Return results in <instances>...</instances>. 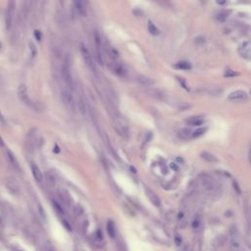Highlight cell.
I'll return each mask as SVG.
<instances>
[{
  "label": "cell",
  "instance_id": "cell-17",
  "mask_svg": "<svg viewBox=\"0 0 251 251\" xmlns=\"http://www.w3.org/2000/svg\"><path fill=\"white\" fill-rule=\"evenodd\" d=\"M200 157H201L204 161H206V162H208V163H218L219 162V159L217 158V157H216L214 154H212V153L207 152V151L201 152Z\"/></svg>",
  "mask_w": 251,
  "mask_h": 251
},
{
  "label": "cell",
  "instance_id": "cell-45",
  "mask_svg": "<svg viewBox=\"0 0 251 251\" xmlns=\"http://www.w3.org/2000/svg\"><path fill=\"white\" fill-rule=\"evenodd\" d=\"M0 146H4V141L1 136H0Z\"/></svg>",
  "mask_w": 251,
  "mask_h": 251
},
{
  "label": "cell",
  "instance_id": "cell-41",
  "mask_svg": "<svg viewBox=\"0 0 251 251\" xmlns=\"http://www.w3.org/2000/svg\"><path fill=\"white\" fill-rule=\"evenodd\" d=\"M34 37H37V40H40V39H41V33L38 30H34Z\"/></svg>",
  "mask_w": 251,
  "mask_h": 251
},
{
  "label": "cell",
  "instance_id": "cell-8",
  "mask_svg": "<svg viewBox=\"0 0 251 251\" xmlns=\"http://www.w3.org/2000/svg\"><path fill=\"white\" fill-rule=\"evenodd\" d=\"M6 186L8 188V190L14 195H18L21 192V186H20V184L18 183L17 180L13 178L6 180Z\"/></svg>",
  "mask_w": 251,
  "mask_h": 251
},
{
  "label": "cell",
  "instance_id": "cell-19",
  "mask_svg": "<svg viewBox=\"0 0 251 251\" xmlns=\"http://www.w3.org/2000/svg\"><path fill=\"white\" fill-rule=\"evenodd\" d=\"M136 81L139 82L141 84H145V85H151L154 84V80L148 78L146 76H143V75H138L136 77Z\"/></svg>",
  "mask_w": 251,
  "mask_h": 251
},
{
  "label": "cell",
  "instance_id": "cell-5",
  "mask_svg": "<svg viewBox=\"0 0 251 251\" xmlns=\"http://www.w3.org/2000/svg\"><path fill=\"white\" fill-rule=\"evenodd\" d=\"M80 50H81V54L82 59H84L85 64L87 65V67L91 71L96 72L95 67H94V63H93V60H92V57H91V55H90V52L88 51L87 47H86L84 43H81V44L80 45Z\"/></svg>",
  "mask_w": 251,
  "mask_h": 251
},
{
  "label": "cell",
  "instance_id": "cell-22",
  "mask_svg": "<svg viewBox=\"0 0 251 251\" xmlns=\"http://www.w3.org/2000/svg\"><path fill=\"white\" fill-rule=\"evenodd\" d=\"M6 154H7V157H8V160H9V162L10 164L13 166L15 169H19V163H18V161L17 159H16V157L15 155L12 153L10 150H7L6 151Z\"/></svg>",
  "mask_w": 251,
  "mask_h": 251
},
{
  "label": "cell",
  "instance_id": "cell-6",
  "mask_svg": "<svg viewBox=\"0 0 251 251\" xmlns=\"http://www.w3.org/2000/svg\"><path fill=\"white\" fill-rule=\"evenodd\" d=\"M200 182H201L202 186L206 191L212 192L214 190V188L216 187V184L214 183L213 178L207 174H202L200 176Z\"/></svg>",
  "mask_w": 251,
  "mask_h": 251
},
{
  "label": "cell",
  "instance_id": "cell-29",
  "mask_svg": "<svg viewBox=\"0 0 251 251\" xmlns=\"http://www.w3.org/2000/svg\"><path fill=\"white\" fill-rule=\"evenodd\" d=\"M225 241H226L225 237H224V235H220V237H218L214 240V245L216 247H221L224 244V243H225Z\"/></svg>",
  "mask_w": 251,
  "mask_h": 251
},
{
  "label": "cell",
  "instance_id": "cell-23",
  "mask_svg": "<svg viewBox=\"0 0 251 251\" xmlns=\"http://www.w3.org/2000/svg\"><path fill=\"white\" fill-rule=\"evenodd\" d=\"M147 29H148V31L152 35H154V37H157V35H159L160 34V30H158V27H157L154 24H153L151 21H148V24H147Z\"/></svg>",
  "mask_w": 251,
  "mask_h": 251
},
{
  "label": "cell",
  "instance_id": "cell-9",
  "mask_svg": "<svg viewBox=\"0 0 251 251\" xmlns=\"http://www.w3.org/2000/svg\"><path fill=\"white\" fill-rule=\"evenodd\" d=\"M62 94V99L64 104L70 109H74V98L72 95V91H70L68 88L66 89H62L61 91Z\"/></svg>",
  "mask_w": 251,
  "mask_h": 251
},
{
  "label": "cell",
  "instance_id": "cell-21",
  "mask_svg": "<svg viewBox=\"0 0 251 251\" xmlns=\"http://www.w3.org/2000/svg\"><path fill=\"white\" fill-rule=\"evenodd\" d=\"M230 14V11H227V10H223V11H220L219 13L215 16V19L217 20L218 22H225L227 18L229 17V15Z\"/></svg>",
  "mask_w": 251,
  "mask_h": 251
},
{
  "label": "cell",
  "instance_id": "cell-25",
  "mask_svg": "<svg viewBox=\"0 0 251 251\" xmlns=\"http://www.w3.org/2000/svg\"><path fill=\"white\" fill-rule=\"evenodd\" d=\"M191 135H192V131L190 129H187V128L182 129L179 132L180 137H182V138H183V139H186V138H187V137L191 136Z\"/></svg>",
  "mask_w": 251,
  "mask_h": 251
},
{
  "label": "cell",
  "instance_id": "cell-35",
  "mask_svg": "<svg viewBox=\"0 0 251 251\" xmlns=\"http://www.w3.org/2000/svg\"><path fill=\"white\" fill-rule=\"evenodd\" d=\"M5 219H6L5 210H4L3 208L0 206V225H3L4 222H5Z\"/></svg>",
  "mask_w": 251,
  "mask_h": 251
},
{
  "label": "cell",
  "instance_id": "cell-20",
  "mask_svg": "<svg viewBox=\"0 0 251 251\" xmlns=\"http://www.w3.org/2000/svg\"><path fill=\"white\" fill-rule=\"evenodd\" d=\"M107 233L111 238H115L117 237V230H116L115 224L112 221H109L107 223Z\"/></svg>",
  "mask_w": 251,
  "mask_h": 251
},
{
  "label": "cell",
  "instance_id": "cell-33",
  "mask_svg": "<svg viewBox=\"0 0 251 251\" xmlns=\"http://www.w3.org/2000/svg\"><path fill=\"white\" fill-rule=\"evenodd\" d=\"M176 80H178L179 84H180V85H182L183 87L186 90V91H189V87H188V86L186 85V81L184 80V78H180V77H176Z\"/></svg>",
  "mask_w": 251,
  "mask_h": 251
},
{
  "label": "cell",
  "instance_id": "cell-44",
  "mask_svg": "<svg viewBox=\"0 0 251 251\" xmlns=\"http://www.w3.org/2000/svg\"><path fill=\"white\" fill-rule=\"evenodd\" d=\"M171 168H172V169H174V170H176H176H178V169H179L178 167L176 166V164H173V163L171 164Z\"/></svg>",
  "mask_w": 251,
  "mask_h": 251
},
{
  "label": "cell",
  "instance_id": "cell-34",
  "mask_svg": "<svg viewBox=\"0 0 251 251\" xmlns=\"http://www.w3.org/2000/svg\"><path fill=\"white\" fill-rule=\"evenodd\" d=\"M46 180H47V183H48L51 186H54L55 183H56V180H55L54 176L52 175H50V174L46 175Z\"/></svg>",
  "mask_w": 251,
  "mask_h": 251
},
{
  "label": "cell",
  "instance_id": "cell-11",
  "mask_svg": "<svg viewBox=\"0 0 251 251\" xmlns=\"http://www.w3.org/2000/svg\"><path fill=\"white\" fill-rule=\"evenodd\" d=\"M109 68L114 74L117 75V76H119V77H125L126 75H127V71H126L125 67L122 64H120V63L116 62V61H113V63L110 65Z\"/></svg>",
  "mask_w": 251,
  "mask_h": 251
},
{
  "label": "cell",
  "instance_id": "cell-43",
  "mask_svg": "<svg viewBox=\"0 0 251 251\" xmlns=\"http://www.w3.org/2000/svg\"><path fill=\"white\" fill-rule=\"evenodd\" d=\"M216 2H217V4H219V5H225L227 3V0H216Z\"/></svg>",
  "mask_w": 251,
  "mask_h": 251
},
{
  "label": "cell",
  "instance_id": "cell-26",
  "mask_svg": "<svg viewBox=\"0 0 251 251\" xmlns=\"http://www.w3.org/2000/svg\"><path fill=\"white\" fill-rule=\"evenodd\" d=\"M52 205H53V208H54V210L56 211V213L58 215H64V209H63V207L60 203H58L57 201H55V200H52Z\"/></svg>",
  "mask_w": 251,
  "mask_h": 251
},
{
  "label": "cell",
  "instance_id": "cell-30",
  "mask_svg": "<svg viewBox=\"0 0 251 251\" xmlns=\"http://www.w3.org/2000/svg\"><path fill=\"white\" fill-rule=\"evenodd\" d=\"M239 74L238 72H235V71H233V70H230V69H227L226 70V72L224 73V76H225L226 78H234V77H237L239 76Z\"/></svg>",
  "mask_w": 251,
  "mask_h": 251
},
{
  "label": "cell",
  "instance_id": "cell-37",
  "mask_svg": "<svg viewBox=\"0 0 251 251\" xmlns=\"http://www.w3.org/2000/svg\"><path fill=\"white\" fill-rule=\"evenodd\" d=\"M175 243H176V246H180V245H182L183 239H182V237H180V235H179V234H176L175 235Z\"/></svg>",
  "mask_w": 251,
  "mask_h": 251
},
{
  "label": "cell",
  "instance_id": "cell-39",
  "mask_svg": "<svg viewBox=\"0 0 251 251\" xmlns=\"http://www.w3.org/2000/svg\"><path fill=\"white\" fill-rule=\"evenodd\" d=\"M233 184H234V190H237V192L238 194H241V189H240V187H239V186L237 184V182H234Z\"/></svg>",
  "mask_w": 251,
  "mask_h": 251
},
{
  "label": "cell",
  "instance_id": "cell-7",
  "mask_svg": "<svg viewBox=\"0 0 251 251\" xmlns=\"http://www.w3.org/2000/svg\"><path fill=\"white\" fill-rule=\"evenodd\" d=\"M18 96H19V99L21 100L24 104H26L27 106H30L31 107V105H33V102H31L30 98L29 96V93H27V88L25 84H21L19 85L18 87Z\"/></svg>",
  "mask_w": 251,
  "mask_h": 251
},
{
  "label": "cell",
  "instance_id": "cell-3",
  "mask_svg": "<svg viewBox=\"0 0 251 251\" xmlns=\"http://www.w3.org/2000/svg\"><path fill=\"white\" fill-rule=\"evenodd\" d=\"M94 44H95V51H96V60L99 63L100 66L104 65V60L102 57V42L100 34L98 30H94Z\"/></svg>",
  "mask_w": 251,
  "mask_h": 251
},
{
  "label": "cell",
  "instance_id": "cell-46",
  "mask_svg": "<svg viewBox=\"0 0 251 251\" xmlns=\"http://www.w3.org/2000/svg\"><path fill=\"white\" fill-rule=\"evenodd\" d=\"M249 161L251 163V147H250V150H249Z\"/></svg>",
  "mask_w": 251,
  "mask_h": 251
},
{
  "label": "cell",
  "instance_id": "cell-48",
  "mask_svg": "<svg viewBox=\"0 0 251 251\" xmlns=\"http://www.w3.org/2000/svg\"><path fill=\"white\" fill-rule=\"evenodd\" d=\"M60 3H61V5H63V3H64V0H60Z\"/></svg>",
  "mask_w": 251,
  "mask_h": 251
},
{
  "label": "cell",
  "instance_id": "cell-12",
  "mask_svg": "<svg viewBox=\"0 0 251 251\" xmlns=\"http://www.w3.org/2000/svg\"><path fill=\"white\" fill-rule=\"evenodd\" d=\"M247 93L243 90H235L227 95V99L230 101H242L247 99Z\"/></svg>",
  "mask_w": 251,
  "mask_h": 251
},
{
  "label": "cell",
  "instance_id": "cell-1",
  "mask_svg": "<svg viewBox=\"0 0 251 251\" xmlns=\"http://www.w3.org/2000/svg\"><path fill=\"white\" fill-rule=\"evenodd\" d=\"M114 128H115L116 132L119 133V135H121L122 137H125L127 138L129 135V127L128 124L126 123V121L122 118H117L115 119V122H114Z\"/></svg>",
  "mask_w": 251,
  "mask_h": 251
},
{
  "label": "cell",
  "instance_id": "cell-14",
  "mask_svg": "<svg viewBox=\"0 0 251 251\" xmlns=\"http://www.w3.org/2000/svg\"><path fill=\"white\" fill-rule=\"evenodd\" d=\"M73 3L76 9L78 11V13L80 14L82 17L86 16V4L84 3V0H73Z\"/></svg>",
  "mask_w": 251,
  "mask_h": 251
},
{
  "label": "cell",
  "instance_id": "cell-51",
  "mask_svg": "<svg viewBox=\"0 0 251 251\" xmlns=\"http://www.w3.org/2000/svg\"><path fill=\"white\" fill-rule=\"evenodd\" d=\"M243 251H246V250H243Z\"/></svg>",
  "mask_w": 251,
  "mask_h": 251
},
{
  "label": "cell",
  "instance_id": "cell-15",
  "mask_svg": "<svg viewBox=\"0 0 251 251\" xmlns=\"http://www.w3.org/2000/svg\"><path fill=\"white\" fill-rule=\"evenodd\" d=\"M30 168H31V173H33V179L37 180V183H41L43 180V175L40 171V169H39L37 165H35V164H31Z\"/></svg>",
  "mask_w": 251,
  "mask_h": 251
},
{
  "label": "cell",
  "instance_id": "cell-32",
  "mask_svg": "<svg viewBox=\"0 0 251 251\" xmlns=\"http://www.w3.org/2000/svg\"><path fill=\"white\" fill-rule=\"evenodd\" d=\"M78 110H80V112L82 114V115H84L86 109H85V104H84V100L81 99V98H80V99H78Z\"/></svg>",
  "mask_w": 251,
  "mask_h": 251
},
{
  "label": "cell",
  "instance_id": "cell-42",
  "mask_svg": "<svg viewBox=\"0 0 251 251\" xmlns=\"http://www.w3.org/2000/svg\"><path fill=\"white\" fill-rule=\"evenodd\" d=\"M0 125H6V121H5V118H4V116L2 115V113L0 112Z\"/></svg>",
  "mask_w": 251,
  "mask_h": 251
},
{
  "label": "cell",
  "instance_id": "cell-40",
  "mask_svg": "<svg viewBox=\"0 0 251 251\" xmlns=\"http://www.w3.org/2000/svg\"><path fill=\"white\" fill-rule=\"evenodd\" d=\"M62 223H63V225L65 226L66 229H68V230H72V229H71V225L69 224V222L67 221V220H65V219H62Z\"/></svg>",
  "mask_w": 251,
  "mask_h": 251
},
{
  "label": "cell",
  "instance_id": "cell-2",
  "mask_svg": "<svg viewBox=\"0 0 251 251\" xmlns=\"http://www.w3.org/2000/svg\"><path fill=\"white\" fill-rule=\"evenodd\" d=\"M61 75H62V78L64 81L66 87L68 88L70 91H73L74 90V81H73V77L71 75V71L69 68V65L65 63L64 66H63L62 71H61Z\"/></svg>",
  "mask_w": 251,
  "mask_h": 251
},
{
  "label": "cell",
  "instance_id": "cell-16",
  "mask_svg": "<svg viewBox=\"0 0 251 251\" xmlns=\"http://www.w3.org/2000/svg\"><path fill=\"white\" fill-rule=\"evenodd\" d=\"M186 124L191 126V127H198V126H201L204 123V119L200 116H195V117H190L188 119L186 120Z\"/></svg>",
  "mask_w": 251,
  "mask_h": 251
},
{
  "label": "cell",
  "instance_id": "cell-28",
  "mask_svg": "<svg viewBox=\"0 0 251 251\" xmlns=\"http://www.w3.org/2000/svg\"><path fill=\"white\" fill-rule=\"evenodd\" d=\"M200 227H201V220H200L198 216H196V217H194L193 221H192V227H193L194 230H198Z\"/></svg>",
  "mask_w": 251,
  "mask_h": 251
},
{
  "label": "cell",
  "instance_id": "cell-13",
  "mask_svg": "<svg viewBox=\"0 0 251 251\" xmlns=\"http://www.w3.org/2000/svg\"><path fill=\"white\" fill-rule=\"evenodd\" d=\"M91 244L93 246L97 247V248H100L104 245V239H103V234H102L101 230H98L95 233L92 234L91 237Z\"/></svg>",
  "mask_w": 251,
  "mask_h": 251
},
{
  "label": "cell",
  "instance_id": "cell-36",
  "mask_svg": "<svg viewBox=\"0 0 251 251\" xmlns=\"http://www.w3.org/2000/svg\"><path fill=\"white\" fill-rule=\"evenodd\" d=\"M150 95L155 98H162V93L157 89H150Z\"/></svg>",
  "mask_w": 251,
  "mask_h": 251
},
{
  "label": "cell",
  "instance_id": "cell-31",
  "mask_svg": "<svg viewBox=\"0 0 251 251\" xmlns=\"http://www.w3.org/2000/svg\"><path fill=\"white\" fill-rule=\"evenodd\" d=\"M29 48L30 50V53H31V57L34 58L35 56H37V46H35V44L33 42V41H30L29 43Z\"/></svg>",
  "mask_w": 251,
  "mask_h": 251
},
{
  "label": "cell",
  "instance_id": "cell-4",
  "mask_svg": "<svg viewBox=\"0 0 251 251\" xmlns=\"http://www.w3.org/2000/svg\"><path fill=\"white\" fill-rule=\"evenodd\" d=\"M14 11H15V0H9V3H8L7 9L5 12V26L8 30L12 27Z\"/></svg>",
  "mask_w": 251,
  "mask_h": 251
},
{
  "label": "cell",
  "instance_id": "cell-38",
  "mask_svg": "<svg viewBox=\"0 0 251 251\" xmlns=\"http://www.w3.org/2000/svg\"><path fill=\"white\" fill-rule=\"evenodd\" d=\"M230 234L231 237H235L237 235V229H235V227L233 226L230 229Z\"/></svg>",
  "mask_w": 251,
  "mask_h": 251
},
{
  "label": "cell",
  "instance_id": "cell-27",
  "mask_svg": "<svg viewBox=\"0 0 251 251\" xmlns=\"http://www.w3.org/2000/svg\"><path fill=\"white\" fill-rule=\"evenodd\" d=\"M206 131H207L206 128H199V129H195L194 132H192L191 136L193 137V138H197V137L203 135L204 133L206 132Z\"/></svg>",
  "mask_w": 251,
  "mask_h": 251
},
{
  "label": "cell",
  "instance_id": "cell-24",
  "mask_svg": "<svg viewBox=\"0 0 251 251\" xmlns=\"http://www.w3.org/2000/svg\"><path fill=\"white\" fill-rule=\"evenodd\" d=\"M176 69L178 70H190L191 69V64L186 61H180L174 66Z\"/></svg>",
  "mask_w": 251,
  "mask_h": 251
},
{
  "label": "cell",
  "instance_id": "cell-18",
  "mask_svg": "<svg viewBox=\"0 0 251 251\" xmlns=\"http://www.w3.org/2000/svg\"><path fill=\"white\" fill-rule=\"evenodd\" d=\"M59 195H60L61 201L63 203H65L66 205L70 206L71 204H72V198H71V196H70V194L68 193V191L67 190L61 188V189L59 190Z\"/></svg>",
  "mask_w": 251,
  "mask_h": 251
},
{
  "label": "cell",
  "instance_id": "cell-50",
  "mask_svg": "<svg viewBox=\"0 0 251 251\" xmlns=\"http://www.w3.org/2000/svg\"><path fill=\"white\" fill-rule=\"evenodd\" d=\"M18 251H21V250H18Z\"/></svg>",
  "mask_w": 251,
  "mask_h": 251
},
{
  "label": "cell",
  "instance_id": "cell-49",
  "mask_svg": "<svg viewBox=\"0 0 251 251\" xmlns=\"http://www.w3.org/2000/svg\"><path fill=\"white\" fill-rule=\"evenodd\" d=\"M250 93H251V89H250Z\"/></svg>",
  "mask_w": 251,
  "mask_h": 251
},
{
  "label": "cell",
  "instance_id": "cell-10",
  "mask_svg": "<svg viewBox=\"0 0 251 251\" xmlns=\"http://www.w3.org/2000/svg\"><path fill=\"white\" fill-rule=\"evenodd\" d=\"M144 190H145V193H146L147 198L149 199V201H150L154 206L160 207L161 206V200L159 198V196L157 195L152 189H150V188L147 187V186L144 188Z\"/></svg>",
  "mask_w": 251,
  "mask_h": 251
},
{
  "label": "cell",
  "instance_id": "cell-47",
  "mask_svg": "<svg viewBox=\"0 0 251 251\" xmlns=\"http://www.w3.org/2000/svg\"><path fill=\"white\" fill-rule=\"evenodd\" d=\"M84 3L86 4V5H87V4H88V2H89V0H84Z\"/></svg>",
  "mask_w": 251,
  "mask_h": 251
}]
</instances>
